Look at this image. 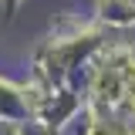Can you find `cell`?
Instances as JSON below:
<instances>
[{"label": "cell", "mask_w": 135, "mask_h": 135, "mask_svg": "<svg viewBox=\"0 0 135 135\" xmlns=\"http://www.w3.org/2000/svg\"><path fill=\"white\" fill-rule=\"evenodd\" d=\"M128 91H132V105H135V84H132V88H128Z\"/></svg>", "instance_id": "1"}]
</instances>
